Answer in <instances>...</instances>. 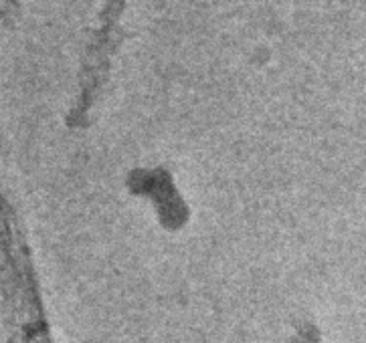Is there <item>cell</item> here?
<instances>
[{
    "mask_svg": "<svg viewBox=\"0 0 366 343\" xmlns=\"http://www.w3.org/2000/svg\"><path fill=\"white\" fill-rule=\"evenodd\" d=\"M132 184V192L140 198H148L152 204L154 213L160 218L164 228H182L184 216L189 208L174 180L168 178L164 168H140L128 180Z\"/></svg>",
    "mask_w": 366,
    "mask_h": 343,
    "instance_id": "obj_1",
    "label": "cell"
}]
</instances>
